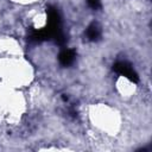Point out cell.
Returning a JSON list of instances; mask_svg holds the SVG:
<instances>
[{
    "label": "cell",
    "instance_id": "obj_5",
    "mask_svg": "<svg viewBox=\"0 0 152 152\" xmlns=\"http://www.w3.org/2000/svg\"><path fill=\"white\" fill-rule=\"evenodd\" d=\"M87 4H88V6H89L90 8H93V10H97V8L101 7L100 0H87Z\"/></svg>",
    "mask_w": 152,
    "mask_h": 152
},
{
    "label": "cell",
    "instance_id": "obj_4",
    "mask_svg": "<svg viewBox=\"0 0 152 152\" xmlns=\"http://www.w3.org/2000/svg\"><path fill=\"white\" fill-rule=\"evenodd\" d=\"M86 38L89 42H97L101 38V28L97 24H90L86 30Z\"/></svg>",
    "mask_w": 152,
    "mask_h": 152
},
{
    "label": "cell",
    "instance_id": "obj_1",
    "mask_svg": "<svg viewBox=\"0 0 152 152\" xmlns=\"http://www.w3.org/2000/svg\"><path fill=\"white\" fill-rule=\"evenodd\" d=\"M46 17H48V23L44 28L49 36V40L52 39L55 40L56 44L63 46L66 43V37L62 30V19L58 10L53 6H48Z\"/></svg>",
    "mask_w": 152,
    "mask_h": 152
},
{
    "label": "cell",
    "instance_id": "obj_2",
    "mask_svg": "<svg viewBox=\"0 0 152 152\" xmlns=\"http://www.w3.org/2000/svg\"><path fill=\"white\" fill-rule=\"evenodd\" d=\"M113 70H114L116 74H119V75H121V76H125L126 78H128L129 81H132V82H134V83H137V82L139 81L138 74L135 72V70L133 69V66H132L129 63H127V62L119 61V62L114 63V64H113Z\"/></svg>",
    "mask_w": 152,
    "mask_h": 152
},
{
    "label": "cell",
    "instance_id": "obj_3",
    "mask_svg": "<svg viewBox=\"0 0 152 152\" xmlns=\"http://www.w3.org/2000/svg\"><path fill=\"white\" fill-rule=\"evenodd\" d=\"M76 53L71 49H63L58 55V61L63 66H69L74 63Z\"/></svg>",
    "mask_w": 152,
    "mask_h": 152
}]
</instances>
